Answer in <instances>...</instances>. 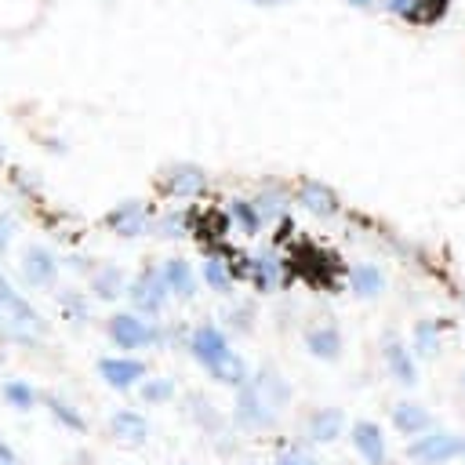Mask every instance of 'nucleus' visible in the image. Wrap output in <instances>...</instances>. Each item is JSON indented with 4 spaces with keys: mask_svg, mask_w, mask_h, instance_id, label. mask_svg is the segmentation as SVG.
<instances>
[{
    "mask_svg": "<svg viewBox=\"0 0 465 465\" xmlns=\"http://www.w3.org/2000/svg\"><path fill=\"white\" fill-rule=\"evenodd\" d=\"M291 400V389L287 381L276 374V371H258L251 381L240 385V396H236V421L247 425V429H262L269 421H276V414L287 407Z\"/></svg>",
    "mask_w": 465,
    "mask_h": 465,
    "instance_id": "f257e3e1",
    "label": "nucleus"
},
{
    "mask_svg": "<svg viewBox=\"0 0 465 465\" xmlns=\"http://www.w3.org/2000/svg\"><path fill=\"white\" fill-rule=\"evenodd\" d=\"M0 338L15 345H36L44 338L40 312L25 298H18L4 276H0Z\"/></svg>",
    "mask_w": 465,
    "mask_h": 465,
    "instance_id": "f03ea898",
    "label": "nucleus"
},
{
    "mask_svg": "<svg viewBox=\"0 0 465 465\" xmlns=\"http://www.w3.org/2000/svg\"><path fill=\"white\" fill-rule=\"evenodd\" d=\"M167 280H163V269H142L134 280H131V287H127V298H131V309L134 312H160L163 309V302H167Z\"/></svg>",
    "mask_w": 465,
    "mask_h": 465,
    "instance_id": "7ed1b4c3",
    "label": "nucleus"
},
{
    "mask_svg": "<svg viewBox=\"0 0 465 465\" xmlns=\"http://www.w3.org/2000/svg\"><path fill=\"white\" fill-rule=\"evenodd\" d=\"M407 454L414 461H421V465H440V461H450V458H465V440L461 436H447V432H432V436L414 440Z\"/></svg>",
    "mask_w": 465,
    "mask_h": 465,
    "instance_id": "20e7f679",
    "label": "nucleus"
},
{
    "mask_svg": "<svg viewBox=\"0 0 465 465\" xmlns=\"http://www.w3.org/2000/svg\"><path fill=\"white\" fill-rule=\"evenodd\" d=\"M109 338H113L120 349H142V345L156 341L160 331L149 327V323H145L142 316H134V312H116V316L109 320Z\"/></svg>",
    "mask_w": 465,
    "mask_h": 465,
    "instance_id": "39448f33",
    "label": "nucleus"
},
{
    "mask_svg": "<svg viewBox=\"0 0 465 465\" xmlns=\"http://www.w3.org/2000/svg\"><path fill=\"white\" fill-rule=\"evenodd\" d=\"M105 225H109L116 236H142L145 225H149V214H145V207H142L138 200H124L120 207H113V211L105 214Z\"/></svg>",
    "mask_w": 465,
    "mask_h": 465,
    "instance_id": "423d86ee",
    "label": "nucleus"
},
{
    "mask_svg": "<svg viewBox=\"0 0 465 465\" xmlns=\"http://www.w3.org/2000/svg\"><path fill=\"white\" fill-rule=\"evenodd\" d=\"M203 185H207V174L196 163H174L163 174V193H171V196H200Z\"/></svg>",
    "mask_w": 465,
    "mask_h": 465,
    "instance_id": "0eeeda50",
    "label": "nucleus"
},
{
    "mask_svg": "<svg viewBox=\"0 0 465 465\" xmlns=\"http://www.w3.org/2000/svg\"><path fill=\"white\" fill-rule=\"evenodd\" d=\"M389 11H396L400 18L414 22V25H432L443 18L447 11V0H385Z\"/></svg>",
    "mask_w": 465,
    "mask_h": 465,
    "instance_id": "6e6552de",
    "label": "nucleus"
},
{
    "mask_svg": "<svg viewBox=\"0 0 465 465\" xmlns=\"http://www.w3.org/2000/svg\"><path fill=\"white\" fill-rule=\"evenodd\" d=\"M225 349H229V341H225V334H222L214 323L196 327V331H193V338H189V352H193L203 367H211Z\"/></svg>",
    "mask_w": 465,
    "mask_h": 465,
    "instance_id": "1a4fd4ad",
    "label": "nucleus"
},
{
    "mask_svg": "<svg viewBox=\"0 0 465 465\" xmlns=\"http://www.w3.org/2000/svg\"><path fill=\"white\" fill-rule=\"evenodd\" d=\"M352 447L367 465H385V436L374 421H356L352 425Z\"/></svg>",
    "mask_w": 465,
    "mask_h": 465,
    "instance_id": "9d476101",
    "label": "nucleus"
},
{
    "mask_svg": "<svg viewBox=\"0 0 465 465\" xmlns=\"http://www.w3.org/2000/svg\"><path fill=\"white\" fill-rule=\"evenodd\" d=\"M98 374L113 385V389H131V385H138L142 381V374H145V363L142 360H98Z\"/></svg>",
    "mask_w": 465,
    "mask_h": 465,
    "instance_id": "9b49d317",
    "label": "nucleus"
},
{
    "mask_svg": "<svg viewBox=\"0 0 465 465\" xmlns=\"http://www.w3.org/2000/svg\"><path fill=\"white\" fill-rule=\"evenodd\" d=\"M22 272H25V280H29V283L47 287V283H54L58 262H54V254H51V251H44V247H29V251L22 254Z\"/></svg>",
    "mask_w": 465,
    "mask_h": 465,
    "instance_id": "f8f14e48",
    "label": "nucleus"
},
{
    "mask_svg": "<svg viewBox=\"0 0 465 465\" xmlns=\"http://www.w3.org/2000/svg\"><path fill=\"white\" fill-rule=\"evenodd\" d=\"M298 200H302V207L312 211L316 218H331V214H338V196H334V189H327L323 182H302Z\"/></svg>",
    "mask_w": 465,
    "mask_h": 465,
    "instance_id": "ddd939ff",
    "label": "nucleus"
},
{
    "mask_svg": "<svg viewBox=\"0 0 465 465\" xmlns=\"http://www.w3.org/2000/svg\"><path fill=\"white\" fill-rule=\"evenodd\" d=\"M341 429H345V414H341L338 407H323V411H316V414L309 418V436H312L316 443L338 440Z\"/></svg>",
    "mask_w": 465,
    "mask_h": 465,
    "instance_id": "4468645a",
    "label": "nucleus"
},
{
    "mask_svg": "<svg viewBox=\"0 0 465 465\" xmlns=\"http://www.w3.org/2000/svg\"><path fill=\"white\" fill-rule=\"evenodd\" d=\"M207 371H211V378L222 381V385H243V381H247V363H243L240 352H232V349H225Z\"/></svg>",
    "mask_w": 465,
    "mask_h": 465,
    "instance_id": "2eb2a0df",
    "label": "nucleus"
},
{
    "mask_svg": "<svg viewBox=\"0 0 465 465\" xmlns=\"http://www.w3.org/2000/svg\"><path fill=\"white\" fill-rule=\"evenodd\" d=\"M305 345H309V352L320 356V360H338V352H341V334H338L334 327H312V331H305Z\"/></svg>",
    "mask_w": 465,
    "mask_h": 465,
    "instance_id": "dca6fc26",
    "label": "nucleus"
},
{
    "mask_svg": "<svg viewBox=\"0 0 465 465\" xmlns=\"http://www.w3.org/2000/svg\"><path fill=\"white\" fill-rule=\"evenodd\" d=\"M163 280H167V287H171L178 298H193V294H196V276H193L189 262H182V258H171V262L163 265Z\"/></svg>",
    "mask_w": 465,
    "mask_h": 465,
    "instance_id": "f3484780",
    "label": "nucleus"
},
{
    "mask_svg": "<svg viewBox=\"0 0 465 465\" xmlns=\"http://www.w3.org/2000/svg\"><path fill=\"white\" fill-rule=\"evenodd\" d=\"M392 425L403 432V436H418L421 429H429V414L418 407V403H400L392 411Z\"/></svg>",
    "mask_w": 465,
    "mask_h": 465,
    "instance_id": "a211bd4d",
    "label": "nucleus"
},
{
    "mask_svg": "<svg viewBox=\"0 0 465 465\" xmlns=\"http://www.w3.org/2000/svg\"><path fill=\"white\" fill-rule=\"evenodd\" d=\"M145 432H149V425H145L142 414H134V411L113 414V436H120V440H127V443H142Z\"/></svg>",
    "mask_w": 465,
    "mask_h": 465,
    "instance_id": "6ab92c4d",
    "label": "nucleus"
},
{
    "mask_svg": "<svg viewBox=\"0 0 465 465\" xmlns=\"http://www.w3.org/2000/svg\"><path fill=\"white\" fill-rule=\"evenodd\" d=\"M91 287H94L98 298H116V294H124V291H127V287H124V269H120V265H102V269L94 272Z\"/></svg>",
    "mask_w": 465,
    "mask_h": 465,
    "instance_id": "aec40b11",
    "label": "nucleus"
},
{
    "mask_svg": "<svg viewBox=\"0 0 465 465\" xmlns=\"http://www.w3.org/2000/svg\"><path fill=\"white\" fill-rule=\"evenodd\" d=\"M381 287H385V276H381L378 265H356V269H352V291H356V294L374 298Z\"/></svg>",
    "mask_w": 465,
    "mask_h": 465,
    "instance_id": "412c9836",
    "label": "nucleus"
},
{
    "mask_svg": "<svg viewBox=\"0 0 465 465\" xmlns=\"http://www.w3.org/2000/svg\"><path fill=\"white\" fill-rule=\"evenodd\" d=\"M385 360H389L392 378H400L403 385H414V381H418V378H414V360L407 356V349H403V345H396V341H392V345L385 349Z\"/></svg>",
    "mask_w": 465,
    "mask_h": 465,
    "instance_id": "4be33fe9",
    "label": "nucleus"
},
{
    "mask_svg": "<svg viewBox=\"0 0 465 465\" xmlns=\"http://www.w3.org/2000/svg\"><path fill=\"white\" fill-rule=\"evenodd\" d=\"M229 214H232L236 229L247 232V236H254V232L262 229V214H258V207L247 203V200H232V203H229Z\"/></svg>",
    "mask_w": 465,
    "mask_h": 465,
    "instance_id": "5701e85b",
    "label": "nucleus"
},
{
    "mask_svg": "<svg viewBox=\"0 0 465 465\" xmlns=\"http://www.w3.org/2000/svg\"><path fill=\"white\" fill-rule=\"evenodd\" d=\"M203 276H207V283H211L218 294H229V291H232V272H229V265H225V262L211 258V262L203 265Z\"/></svg>",
    "mask_w": 465,
    "mask_h": 465,
    "instance_id": "b1692460",
    "label": "nucleus"
},
{
    "mask_svg": "<svg viewBox=\"0 0 465 465\" xmlns=\"http://www.w3.org/2000/svg\"><path fill=\"white\" fill-rule=\"evenodd\" d=\"M414 338H418V352H421V356H436V349H440V341H436V323L421 320V323L414 327Z\"/></svg>",
    "mask_w": 465,
    "mask_h": 465,
    "instance_id": "393cba45",
    "label": "nucleus"
},
{
    "mask_svg": "<svg viewBox=\"0 0 465 465\" xmlns=\"http://www.w3.org/2000/svg\"><path fill=\"white\" fill-rule=\"evenodd\" d=\"M4 396H7L18 411H29V407H33V389L22 385V381H7V385H4Z\"/></svg>",
    "mask_w": 465,
    "mask_h": 465,
    "instance_id": "a878e982",
    "label": "nucleus"
},
{
    "mask_svg": "<svg viewBox=\"0 0 465 465\" xmlns=\"http://www.w3.org/2000/svg\"><path fill=\"white\" fill-rule=\"evenodd\" d=\"M47 407H51V414H54L58 421H65L69 429H76V432H84V418H80V414H73V411H69V407H65L62 400H54V396H47Z\"/></svg>",
    "mask_w": 465,
    "mask_h": 465,
    "instance_id": "bb28decb",
    "label": "nucleus"
},
{
    "mask_svg": "<svg viewBox=\"0 0 465 465\" xmlns=\"http://www.w3.org/2000/svg\"><path fill=\"white\" fill-rule=\"evenodd\" d=\"M189 229V218L185 214H163L160 222H156V232L160 236H182Z\"/></svg>",
    "mask_w": 465,
    "mask_h": 465,
    "instance_id": "cd10ccee",
    "label": "nucleus"
},
{
    "mask_svg": "<svg viewBox=\"0 0 465 465\" xmlns=\"http://www.w3.org/2000/svg\"><path fill=\"white\" fill-rule=\"evenodd\" d=\"M174 389H171V381H149L145 389H142V396L149 400V403H156V400H167Z\"/></svg>",
    "mask_w": 465,
    "mask_h": 465,
    "instance_id": "c85d7f7f",
    "label": "nucleus"
},
{
    "mask_svg": "<svg viewBox=\"0 0 465 465\" xmlns=\"http://www.w3.org/2000/svg\"><path fill=\"white\" fill-rule=\"evenodd\" d=\"M276 465H316V458H309L305 450H283L276 458Z\"/></svg>",
    "mask_w": 465,
    "mask_h": 465,
    "instance_id": "c756f323",
    "label": "nucleus"
},
{
    "mask_svg": "<svg viewBox=\"0 0 465 465\" xmlns=\"http://www.w3.org/2000/svg\"><path fill=\"white\" fill-rule=\"evenodd\" d=\"M0 458H4V461H7V465H15V454H11V450H7V447H4V443H0Z\"/></svg>",
    "mask_w": 465,
    "mask_h": 465,
    "instance_id": "7c9ffc66",
    "label": "nucleus"
},
{
    "mask_svg": "<svg viewBox=\"0 0 465 465\" xmlns=\"http://www.w3.org/2000/svg\"><path fill=\"white\" fill-rule=\"evenodd\" d=\"M4 247H7V232L0 229V254H4Z\"/></svg>",
    "mask_w": 465,
    "mask_h": 465,
    "instance_id": "2f4dec72",
    "label": "nucleus"
},
{
    "mask_svg": "<svg viewBox=\"0 0 465 465\" xmlns=\"http://www.w3.org/2000/svg\"><path fill=\"white\" fill-rule=\"evenodd\" d=\"M349 4H356V7H367V4H374V0H349Z\"/></svg>",
    "mask_w": 465,
    "mask_h": 465,
    "instance_id": "473e14b6",
    "label": "nucleus"
},
{
    "mask_svg": "<svg viewBox=\"0 0 465 465\" xmlns=\"http://www.w3.org/2000/svg\"><path fill=\"white\" fill-rule=\"evenodd\" d=\"M254 4H283V0H254Z\"/></svg>",
    "mask_w": 465,
    "mask_h": 465,
    "instance_id": "72a5a7b5",
    "label": "nucleus"
},
{
    "mask_svg": "<svg viewBox=\"0 0 465 465\" xmlns=\"http://www.w3.org/2000/svg\"><path fill=\"white\" fill-rule=\"evenodd\" d=\"M0 465H7V461H4V458H0Z\"/></svg>",
    "mask_w": 465,
    "mask_h": 465,
    "instance_id": "f704fd0d",
    "label": "nucleus"
}]
</instances>
